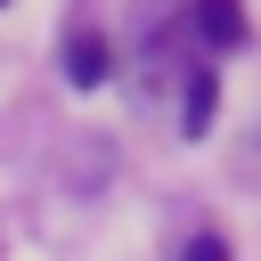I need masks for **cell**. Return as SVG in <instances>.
<instances>
[{
    "label": "cell",
    "mask_w": 261,
    "mask_h": 261,
    "mask_svg": "<svg viewBox=\"0 0 261 261\" xmlns=\"http://www.w3.org/2000/svg\"><path fill=\"white\" fill-rule=\"evenodd\" d=\"M212 122V65H196V82H188V130H204Z\"/></svg>",
    "instance_id": "3957f363"
},
{
    "label": "cell",
    "mask_w": 261,
    "mask_h": 261,
    "mask_svg": "<svg viewBox=\"0 0 261 261\" xmlns=\"http://www.w3.org/2000/svg\"><path fill=\"white\" fill-rule=\"evenodd\" d=\"M65 82H73V90H98V82H106V33L82 24V33L65 41Z\"/></svg>",
    "instance_id": "7a4b0ae2"
},
{
    "label": "cell",
    "mask_w": 261,
    "mask_h": 261,
    "mask_svg": "<svg viewBox=\"0 0 261 261\" xmlns=\"http://www.w3.org/2000/svg\"><path fill=\"white\" fill-rule=\"evenodd\" d=\"M188 24H196L204 49H237V41H245V8H237V0H196Z\"/></svg>",
    "instance_id": "6da1fadb"
},
{
    "label": "cell",
    "mask_w": 261,
    "mask_h": 261,
    "mask_svg": "<svg viewBox=\"0 0 261 261\" xmlns=\"http://www.w3.org/2000/svg\"><path fill=\"white\" fill-rule=\"evenodd\" d=\"M179 261H228V245H220V237H188V253H179Z\"/></svg>",
    "instance_id": "277c9868"
}]
</instances>
